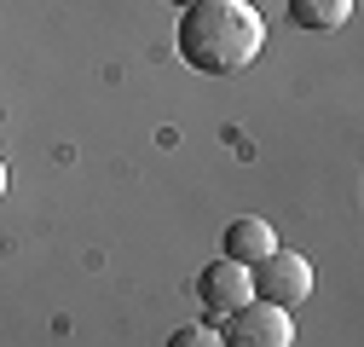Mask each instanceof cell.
<instances>
[{
    "label": "cell",
    "mask_w": 364,
    "mask_h": 347,
    "mask_svg": "<svg viewBox=\"0 0 364 347\" xmlns=\"http://www.w3.org/2000/svg\"><path fill=\"white\" fill-rule=\"evenodd\" d=\"M173 6H179V12H186V6H197V0H173Z\"/></svg>",
    "instance_id": "cell-9"
},
{
    "label": "cell",
    "mask_w": 364,
    "mask_h": 347,
    "mask_svg": "<svg viewBox=\"0 0 364 347\" xmlns=\"http://www.w3.org/2000/svg\"><path fill=\"white\" fill-rule=\"evenodd\" d=\"M168 347H220V330L203 324V319H197V324H179V330L168 336Z\"/></svg>",
    "instance_id": "cell-7"
},
{
    "label": "cell",
    "mask_w": 364,
    "mask_h": 347,
    "mask_svg": "<svg viewBox=\"0 0 364 347\" xmlns=\"http://www.w3.org/2000/svg\"><path fill=\"white\" fill-rule=\"evenodd\" d=\"M272 249H278V232L260 214H243V220L225 226V260H237V267H260Z\"/></svg>",
    "instance_id": "cell-5"
},
{
    "label": "cell",
    "mask_w": 364,
    "mask_h": 347,
    "mask_svg": "<svg viewBox=\"0 0 364 347\" xmlns=\"http://www.w3.org/2000/svg\"><path fill=\"white\" fill-rule=\"evenodd\" d=\"M255 289H249V267H237V260H208V267L197 272V307H203V324H225L237 307H249Z\"/></svg>",
    "instance_id": "cell-3"
},
{
    "label": "cell",
    "mask_w": 364,
    "mask_h": 347,
    "mask_svg": "<svg viewBox=\"0 0 364 347\" xmlns=\"http://www.w3.org/2000/svg\"><path fill=\"white\" fill-rule=\"evenodd\" d=\"M266 23L249 0H197L179 18V58L197 75H237L260 58Z\"/></svg>",
    "instance_id": "cell-1"
},
{
    "label": "cell",
    "mask_w": 364,
    "mask_h": 347,
    "mask_svg": "<svg viewBox=\"0 0 364 347\" xmlns=\"http://www.w3.org/2000/svg\"><path fill=\"white\" fill-rule=\"evenodd\" d=\"M0 197H6V162H0Z\"/></svg>",
    "instance_id": "cell-8"
},
{
    "label": "cell",
    "mask_w": 364,
    "mask_h": 347,
    "mask_svg": "<svg viewBox=\"0 0 364 347\" xmlns=\"http://www.w3.org/2000/svg\"><path fill=\"white\" fill-rule=\"evenodd\" d=\"M249 289H255V301H266V307L295 313V307L312 301V260L295 255V249H272L260 267H249Z\"/></svg>",
    "instance_id": "cell-2"
},
{
    "label": "cell",
    "mask_w": 364,
    "mask_h": 347,
    "mask_svg": "<svg viewBox=\"0 0 364 347\" xmlns=\"http://www.w3.org/2000/svg\"><path fill=\"white\" fill-rule=\"evenodd\" d=\"M289 341H295V319L266 301H249L220 324V347H289Z\"/></svg>",
    "instance_id": "cell-4"
},
{
    "label": "cell",
    "mask_w": 364,
    "mask_h": 347,
    "mask_svg": "<svg viewBox=\"0 0 364 347\" xmlns=\"http://www.w3.org/2000/svg\"><path fill=\"white\" fill-rule=\"evenodd\" d=\"M353 18V0H289V23L306 35H336Z\"/></svg>",
    "instance_id": "cell-6"
}]
</instances>
